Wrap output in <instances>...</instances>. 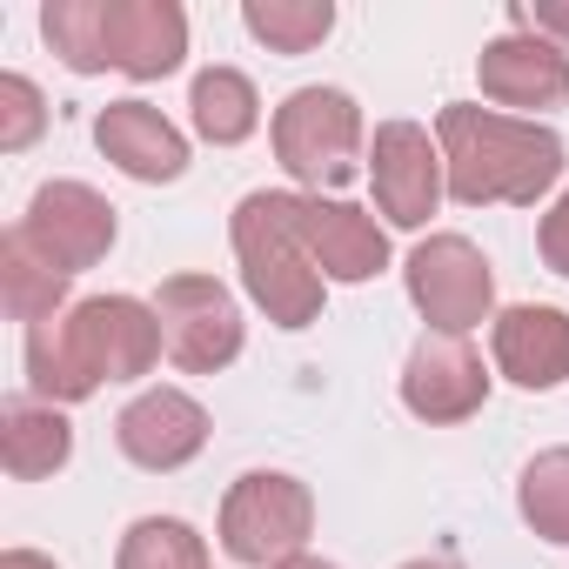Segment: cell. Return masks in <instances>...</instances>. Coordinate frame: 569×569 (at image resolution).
I'll use <instances>...</instances> for the list:
<instances>
[{"label": "cell", "instance_id": "9c48e42d", "mask_svg": "<svg viewBox=\"0 0 569 569\" xmlns=\"http://www.w3.org/2000/svg\"><path fill=\"white\" fill-rule=\"evenodd\" d=\"M21 228H28V241L54 268L81 274V268H94L114 248V228L121 221H114V201L94 194L88 181H41L34 201H28V214H21Z\"/></svg>", "mask_w": 569, "mask_h": 569}, {"label": "cell", "instance_id": "6da1fadb", "mask_svg": "<svg viewBox=\"0 0 569 569\" xmlns=\"http://www.w3.org/2000/svg\"><path fill=\"white\" fill-rule=\"evenodd\" d=\"M168 356L154 302L88 296L54 322L28 329V389L41 402H88L101 382H141Z\"/></svg>", "mask_w": 569, "mask_h": 569}, {"label": "cell", "instance_id": "d6986e66", "mask_svg": "<svg viewBox=\"0 0 569 569\" xmlns=\"http://www.w3.org/2000/svg\"><path fill=\"white\" fill-rule=\"evenodd\" d=\"M188 108H194V134L214 148H241L261 128V94L241 68H201L188 88Z\"/></svg>", "mask_w": 569, "mask_h": 569}, {"label": "cell", "instance_id": "cb8c5ba5", "mask_svg": "<svg viewBox=\"0 0 569 569\" xmlns=\"http://www.w3.org/2000/svg\"><path fill=\"white\" fill-rule=\"evenodd\" d=\"M48 128V101L28 74H0V154H21L34 148Z\"/></svg>", "mask_w": 569, "mask_h": 569}, {"label": "cell", "instance_id": "7c38bea8", "mask_svg": "<svg viewBox=\"0 0 569 569\" xmlns=\"http://www.w3.org/2000/svg\"><path fill=\"white\" fill-rule=\"evenodd\" d=\"M114 442L134 469L148 476H168V469H188L201 449H208V409L188 396V389H148L134 396L121 416H114Z\"/></svg>", "mask_w": 569, "mask_h": 569}, {"label": "cell", "instance_id": "603a6c76", "mask_svg": "<svg viewBox=\"0 0 569 569\" xmlns=\"http://www.w3.org/2000/svg\"><path fill=\"white\" fill-rule=\"evenodd\" d=\"M48 48L74 74H108V28H101V0H48L41 8Z\"/></svg>", "mask_w": 569, "mask_h": 569}, {"label": "cell", "instance_id": "30bf717a", "mask_svg": "<svg viewBox=\"0 0 569 569\" xmlns=\"http://www.w3.org/2000/svg\"><path fill=\"white\" fill-rule=\"evenodd\" d=\"M489 402V369L469 349V336H422L402 362V409L429 429L469 422Z\"/></svg>", "mask_w": 569, "mask_h": 569}, {"label": "cell", "instance_id": "52a82bcc", "mask_svg": "<svg viewBox=\"0 0 569 569\" xmlns=\"http://www.w3.org/2000/svg\"><path fill=\"white\" fill-rule=\"evenodd\" d=\"M154 316H161L168 362L188 376H214L241 356V309L214 274H168L154 289Z\"/></svg>", "mask_w": 569, "mask_h": 569}, {"label": "cell", "instance_id": "4fadbf2b", "mask_svg": "<svg viewBox=\"0 0 569 569\" xmlns=\"http://www.w3.org/2000/svg\"><path fill=\"white\" fill-rule=\"evenodd\" d=\"M289 208H296V228L329 281H369L389 268V234L376 228V214L329 201V194H289Z\"/></svg>", "mask_w": 569, "mask_h": 569}, {"label": "cell", "instance_id": "8fae6325", "mask_svg": "<svg viewBox=\"0 0 569 569\" xmlns=\"http://www.w3.org/2000/svg\"><path fill=\"white\" fill-rule=\"evenodd\" d=\"M476 81L496 108H522V121L549 114V108H569V54L529 28H509L496 34L482 54H476Z\"/></svg>", "mask_w": 569, "mask_h": 569}, {"label": "cell", "instance_id": "ac0fdd59", "mask_svg": "<svg viewBox=\"0 0 569 569\" xmlns=\"http://www.w3.org/2000/svg\"><path fill=\"white\" fill-rule=\"evenodd\" d=\"M68 268H54L34 241H28V228L14 221L8 234H0V302H8V316L14 322H54V316H68L61 302H68Z\"/></svg>", "mask_w": 569, "mask_h": 569}, {"label": "cell", "instance_id": "44dd1931", "mask_svg": "<svg viewBox=\"0 0 569 569\" xmlns=\"http://www.w3.org/2000/svg\"><path fill=\"white\" fill-rule=\"evenodd\" d=\"M114 569H208V542L181 516H141V522H128Z\"/></svg>", "mask_w": 569, "mask_h": 569}, {"label": "cell", "instance_id": "3957f363", "mask_svg": "<svg viewBox=\"0 0 569 569\" xmlns=\"http://www.w3.org/2000/svg\"><path fill=\"white\" fill-rule=\"evenodd\" d=\"M228 241H234V261H241V289L248 302L274 322V329H309L322 322V289L329 274L316 268L302 228H296V208L289 194L274 188H254L241 194L234 221H228Z\"/></svg>", "mask_w": 569, "mask_h": 569}, {"label": "cell", "instance_id": "5b68a950", "mask_svg": "<svg viewBox=\"0 0 569 569\" xmlns=\"http://www.w3.org/2000/svg\"><path fill=\"white\" fill-rule=\"evenodd\" d=\"M309 536H316V496L289 469H248L221 496V549L241 569L296 562V556H309Z\"/></svg>", "mask_w": 569, "mask_h": 569}, {"label": "cell", "instance_id": "484cf974", "mask_svg": "<svg viewBox=\"0 0 569 569\" xmlns=\"http://www.w3.org/2000/svg\"><path fill=\"white\" fill-rule=\"evenodd\" d=\"M516 28H529V34H542V41H556V48L569 54V0H542V8H516Z\"/></svg>", "mask_w": 569, "mask_h": 569}, {"label": "cell", "instance_id": "9a60e30c", "mask_svg": "<svg viewBox=\"0 0 569 569\" xmlns=\"http://www.w3.org/2000/svg\"><path fill=\"white\" fill-rule=\"evenodd\" d=\"M94 148L128 181H181V168H188V134L148 101H108L94 114Z\"/></svg>", "mask_w": 569, "mask_h": 569}, {"label": "cell", "instance_id": "8992f818", "mask_svg": "<svg viewBox=\"0 0 569 569\" xmlns=\"http://www.w3.org/2000/svg\"><path fill=\"white\" fill-rule=\"evenodd\" d=\"M402 281H409V302L429 322V336H469L496 309V268L469 234H429L409 254Z\"/></svg>", "mask_w": 569, "mask_h": 569}, {"label": "cell", "instance_id": "277c9868", "mask_svg": "<svg viewBox=\"0 0 569 569\" xmlns=\"http://www.w3.org/2000/svg\"><path fill=\"white\" fill-rule=\"evenodd\" d=\"M268 141H274V161L289 168V181H302V194H322V188H349L362 174L369 128H362L356 94H342V88H296L274 108Z\"/></svg>", "mask_w": 569, "mask_h": 569}, {"label": "cell", "instance_id": "4316f807", "mask_svg": "<svg viewBox=\"0 0 569 569\" xmlns=\"http://www.w3.org/2000/svg\"><path fill=\"white\" fill-rule=\"evenodd\" d=\"M0 569H54L41 549H8V556H0Z\"/></svg>", "mask_w": 569, "mask_h": 569}, {"label": "cell", "instance_id": "f1b7e54d", "mask_svg": "<svg viewBox=\"0 0 569 569\" xmlns=\"http://www.w3.org/2000/svg\"><path fill=\"white\" fill-rule=\"evenodd\" d=\"M281 569H336V562H322V556H296V562H281Z\"/></svg>", "mask_w": 569, "mask_h": 569}, {"label": "cell", "instance_id": "7a4b0ae2", "mask_svg": "<svg viewBox=\"0 0 569 569\" xmlns=\"http://www.w3.org/2000/svg\"><path fill=\"white\" fill-rule=\"evenodd\" d=\"M436 148H442L449 201H462V208H496V201L536 208L569 168L556 128L522 121V114H496L476 101H449L436 114Z\"/></svg>", "mask_w": 569, "mask_h": 569}, {"label": "cell", "instance_id": "2e32d148", "mask_svg": "<svg viewBox=\"0 0 569 569\" xmlns=\"http://www.w3.org/2000/svg\"><path fill=\"white\" fill-rule=\"evenodd\" d=\"M496 342V369L516 382V389H562L569 382V316L549 309V302H516L496 316L489 329Z\"/></svg>", "mask_w": 569, "mask_h": 569}, {"label": "cell", "instance_id": "83f0119b", "mask_svg": "<svg viewBox=\"0 0 569 569\" xmlns=\"http://www.w3.org/2000/svg\"><path fill=\"white\" fill-rule=\"evenodd\" d=\"M402 569H462L456 556H416V562H402Z\"/></svg>", "mask_w": 569, "mask_h": 569}, {"label": "cell", "instance_id": "ba28073f", "mask_svg": "<svg viewBox=\"0 0 569 569\" xmlns=\"http://www.w3.org/2000/svg\"><path fill=\"white\" fill-rule=\"evenodd\" d=\"M369 181H376V208H382L396 228H422V221L442 208V194H449L442 148H436L429 128H416V121H382V128H376Z\"/></svg>", "mask_w": 569, "mask_h": 569}, {"label": "cell", "instance_id": "7402d4cb", "mask_svg": "<svg viewBox=\"0 0 569 569\" xmlns=\"http://www.w3.org/2000/svg\"><path fill=\"white\" fill-rule=\"evenodd\" d=\"M516 509H522V522H529L542 542H562V549H569V449H542V456L522 469Z\"/></svg>", "mask_w": 569, "mask_h": 569}, {"label": "cell", "instance_id": "ffe728a7", "mask_svg": "<svg viewBox=\"0 0 569 569\" xmlns=\"http://www.w3.org/2000/svg\"><path fill=\"white\" fill-rule=\"evenodd\" d=\"M241 28L268 54H309V48L329 41L336 8H329V0H241Z\"/></svg>", "mask_w": 569, "mask_h": 569}, {"label": "cell", "instance_id": "5bb4252c", "mask_svg": "<svg viewBox=\"0 0 569 569\" xmlns=\"http://www.w3.org/2000/svg\"><path fill=\"white\" fill-rule=\"evenodd\" d=\"M108 68L128 81H161L188 54V14L174 0H101Z\"/></svg>", "mask_w": 569, "mask_h": 569}, {"label": "cell", "instance_id": "e0dca14e", "mask_svg": "<svg viewBox=\"0 0 569 569\" xmlns=\"http://www.w3.org/2000/svg\"><path fill=\"white\" fill-rule=\"evenodd\" d=\"M74 456V429L54 402H8L0 409V469L14 482H41L54 469H68Z\"/></svg>", "mask_w": 569, "mask_h": 569}, {"label": "cell", "instance_id": "d4e9b609", "mask_svg": "<svg viewBox=\"0 0 569 569\" xmlns=\"http://www.w3.org/2000/svg\"><path fill=\"white\" fill-rule=\"evenodd\" d=\"M536 248H542V268H556V274L569 281V188L549 201V214H542V228H536Z\"/></svg>", "mask_w": 569, "mask_h": 569}]
</instances>
